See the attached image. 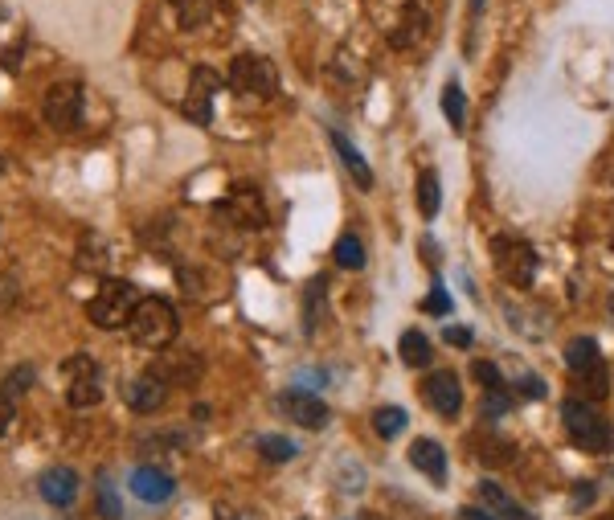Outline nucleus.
Listing matches in <instances>:
<instances>
[{"label":"nucleus","mask_w":614,"mask_h":520,"mask_svg":"<svg viewBox=\"0 0 614 520\" xmlns=\"http://www.w3.org/2000/svg\"><path fill=\"white\" fill-rule=\"evenodd\" d=\"M422 308H426L430 316H447V312H451V295H447V287H443V283H434Z\"/></svg>","instance_id":"33"},{"label":"nucleus","mask_w":614,"mask_h":520,"mask_svg":"<svg viewBox=\"0 0 614 520\" xmlns=\"http://www.w3.org/2000/svg\"><path fill=\"white\" fill-rule=\"evenodd\" d=\"M99 512H103L107 520H119V516H123V504H119V496L111 492V484H107V480L99 484Z\"/></svg>","instance_id":"35"},{"label":"nucleus","mask_w":614,"mask_h":520,"mask_svg":"<svg viewBox=\"0 0 614 520\" xmlns=\"http://www.w3.org/2000/svg\"><path fill=\"white\" fill-rule=\"evenodd\" d=\"M471 447H475L479 463H488V467H508V463L516 459V443H512V439H504V435H492V430H484V435H475V439H471Z\"/></svg>","instance_id":"18"},{"label":"nucleus","mask_w":614,"mask_h":520,"mask_svg":"<svg viewBox=\"0 0 614 520\" xmlns=\"http://www.w3.org/2000/svg\"><path fill=\"white\" fill-rule=\"evenodd\" d=\"M508 406H512V398L504 394V389H488V402H484V414L488 418H500Z\"/></svg>","instance_id":"36"},{"label":"nucleus","mask_w":614,"mask_h":520,"mask_svg":"<svg viewBox=\"0 0 614 520\" xmlns=\"http://www.w3.org/2000/svg\"><path fill=\"white\" fill-rule=\"evenodd\" d=\"M279 410H283L295 426H303V430H324V426L332 422L328 402H324L320 394H307V389H287V394L279 398Z\"/></svg>","instance_id":"10"},{"label":"nucleus","mask_w":614,"mask_h":520,"mask_svg":"<svg viewBox=\"0 0 614 520\" xmlns=\"http://www.w3.org/2000/svg\"><path fill=\"white\" fill-rule=\"evenodd\" d=\"M430 29H434L430 0H406V9H402V17H398V25H393V33H389V46L402 50V54H410V50H418L422 41L430 37Z\"/></svg>","instance_id":"7"},{"label":"nucleus","mask_w":614,"mask_h":520,"mask_svg":"<svg viewBox=\"0 0 614 520\" xmlns=\"http://www.w3.org/2000/svg\"><path fill=\"white\" fill-rule=\"evenodd\" d=\"M398 353H402V361H406L410 369H426V365L434 361V353H430V340H426L418 328L402 332V340H398Z\"/></svg>","instance_id":"22"},{"label":"nucleus","mask_w":614,"mask_h":520,"mask_svg":"<svg viewBox=\"0 0 614 520\" xmlns=\"http://www.w3.org/2000/svg\"><path fill=\"white\" fill-rule=\"evenodd\" d=\"M373 430H377L381 439H398L402 430H406V410L402 406H381L373 414Z\"/></svg>","instance_id":"25"},{"label":"nucleus","mask_w":614,"mask_h":520,"mask_svg":"<svg viewBox=\"0 0 614 520\" xmlns=\"http://www.w3.org/2000/svg\"><path fill=\"white\" fill-rule=\"evenodd\" d=\"M66 377H70V394H66V402H70L74 410H86V406H95V402L103 398L95 357H86V353L70 357V361H66Z\"/></svg>","instance_id":"9"},{"label":"nucleus","mask_w":614,"mask_h":520,"mask_svg":"<svg viewBox=\"0 0 614 520\" xmlns=\"http://www.w3.org/2000/svg\"><path fill=\"white\" fill-rule=\"evenodd\" d=\"M254 447H258V455L267 459V463H287V459H295V443H287V439H279V435H258Z\"/></svg>","instance_id":"28"},{"label":"nucleus","mask_w":614,"mask_h":520,"mask_svg":"<svg viewBox=\"0 0 614 520\" xmlns=\"http://www.w3.org/2000/svg\"><path fill=\"white\" fill-rule=\"evenodd\" d=\"M610 316H614V295H610Z\"/></svg>","instance_id":"40"},{"label":"nucleus","mask_w":614,"mask_h":520,"mask_svg":"<svg viewBox=\"0 0 614 520\" xmlns=\"http://www.w3.org/2000/svg\"><path fill=\"white\" fill-rule=\"evenodd\" d=\"M459 520H500L496 512H488V508H463L459 512Z\"/></svg>","instance_id":"39"},{"label":"nucleus","mask_w":614,"mask_h":520,"mask_svg":"<svg viewBox=\"0 0 614 520\" xmlns=\"http://www.w3.org/2000/svg\"><path fill=\"white\" fill-rule=\"evenodd\" d=\"M332 144H336V152H340V160H344V168H348V177H353L361 189H373V172H369V164H365V156L348 144L340 132H332Z\"/></svg>","instance_id":"21"},{"label":"nucleus","mask_w":614,"mask_h":520,"mask_svg":"<svg viewBox=\"0 0 614 520\" xmlns=\"http://www.w3.org/2000/svg\"><path fill=\"white\" fill-rule=\"evenodd\" d=\"M316 316H324V279H312L307 283V299H303V324L307 332H316Z\"/></svg>","instance_id":"29"},{"label":"nucleus","mask_w":614,"mask_h":520,"mask_svg":"<svg viewBox=\"0 0 614 520\" xmlns=\"http://www.w3.org/2000/svg\"><path fill=\"white\" fill-rule=\"evenodd\" d=\"M471 373H475V381L484 385V389H508V385H504V373L496 369V361H475Z\"/></svg>","instance_id":"31"},{"label":"nucleus","mask_w":614,"mask_h":520,"mask_svg":"<svg viewBox=\"0 0 614 520\" xmlns=\"http://www.w3.org/2000/svg\"><path fill=\"white\" fill-rule=\"evenodd\" d=\"M230 91L242 95V99H271L279 91V74L271 66V58H262V54H238L230 62Z\"/></svg>","instance_id":"5"},{"label":"nucleus","mask_w":614,"mask_h":520,"mask_svg":"<svg viewBox=\"0 0 614 520\" xmlns=\"http://www.w3.org/2000/svg\"><path fill=\"white\" fill-rule=\"evenodd\" d=\"M410 463H414L422 475H430L434 484L447 480V451L438 447L434 439H414V443H410Z\"/></svg>","instance_id":"16"},{"label":"nucleus","mask_w":614,"mask_h":520,"mask_svg":"<svg viewBox=\"0 0 614 520\" xmlns=\"http://www.w3.org/2000/svg\"><path fill=\"white\" fill-rule=\"evenodd\" d=\"M422 394H426V406L443 418H455L463 410V389H459V377L451 369H434L426 373L422 381Z\"/></svg>","instance_id":"11"},{"label":"nucleus","mask_w":614,"mask_h":520,"mask_svg":"<svg viewBox=\"0 0 614 520\" xmlns=\"http://www.w3.org/2000/svg\"><path fill=\"white\" fill-rule=\"evenodd\" d=\"M172 5H177L181 29H201L209 21V13H213V0H172Z\"/></svg>","instance_id":"24"},{"label":"nucleus","mask_w":614,"mask_h":520,"mask_svg":"<svg viewBox=\"0 0 614 520\" xmlns=\"http://www.w3.org/2000/svg\"><path fill=\"white\" fill-rule=\"evenodd\" d=\"M475 492H479V504H484L488 512H496L500 520H533V516L524 512V508H520V504H516V500H512L496 480H479Z\"/></svg>","instance_id":"17"},{"label":"nucleus","mask_w":614,"mask_h":520,"mask_svg":"<svg viewBox=\"0 0 614 520\" xmlns=\"http://www.w3.org/2000/svg\"><path fill=\"white\" fill-rule=\"evenodd\" d=\"M443 115L451 119V127H455V132H459L463 123H467V103H463L459 82H447V86H443Z\"/></svg>","instance_id":"30"},{"label":"nucleus","mask_w":614,"mask_h":520,"mask_svg":"<svg viewBox=\"0 0 614 520\" xmlns=\"http://www.w3.org/2000/svg\"><path fill=\"white\" fill-rule=\"evenodd\" d=\"M602 361V353H598V340L594 336H574V340H569L565 344V369L569 373H586V369H594Z\"/></svg>","instance_id":"19"},{"label":"nucleus","mask_w":614,"mask_h":520,"mask_svg":"<svg viewBox=\"0 0 614 520\" xmlns=\"http://www.w3.org/2000/svg\"><path fill=\"white\" fill-rule=\"evenodd\" d=\"M516 394H524L529 402H541L549 394V385L541 377H533V373H524V377H516Z\"/></svg>","instance_id":"34"},{"label":"nucleus","mask_w":614,"mask_h":520,"mask_svg":"<svg viewBox=\"0 0 614 520\" xmlns=\"http://www.w3.org/2000/svg\"><path fill=\"white\" fill-rule=\"evenodd\" d=\"M492 263H496V275L508 283V287H533L537 283V250L524 242V238H508V234H496L492 238Z\"/></svg>","instance_id":"3"},{"label":"nucleus","mask_w":614,"mask_h":520,"mask_svg":"<svg viewBox=\"0 0 614 520\" xmlns=\"http://www.w3.org/2000/svg\"><path fill=\"white\" fill-rule=\"evenodd\" d=\"M561 422L569 430V439H574L582 451H594V455L614 451V426L594 410L590 398H569L561 406Z\"/></svg>","instance_id":"2"},{"label":"nucleus","mask_w":614,"mask_h":520,"mask_svg":"<svg viewBox=\"0 0 614 520\" xmlns=\"http://www.w3.org/2000/svg\"><path fill=\"white\" fill-rule=\"evenodd\" d=\"M438 205H443V181H438L434 168H426V172H418V213L430 222V218H438Z\"/></svg>","instance_id":"20"},{"label":"nucleus","mask_w":614,"mask_h":520,"mask_svg":"<svg viewBox=\"0 0 614 520\" xmlns=\"http://www.w3.org/2000/svg\"><path fill=\"white\" fill-rule=\"evenodd\" d=\"M29 385H33V369H29V365H17V369H13L9 377H5V385H0V389H5V394H9L13 402H17V398L25 394Z\"/></svg>","instance_id":"32"},{"label":"nucleus","mask_w":614,"mask_h":520,"mask_svg":"<svg viewBox=\"0 0 614 520\" xmlns=\"http://www.w3.org/2000/svg\"><path fill=\"white\" fill-rule=\"evenodd\" d=\"M107 246H103V238L99 234H82V242H78V267H86V271H103L107 263Z\"/></svg>","instance_id":"26"},{"label":"nucleus","mask_w":614,"mask_h":520,"mask_svg":"<svg viewBox=\"0 0 614 520\" xmlns=\"http://www.w3.org/2000/svg\"><path fill=\"white\" fill-rule=\"evenodd\" d=\"M136 303H140V291L131 287V283H123V279H103V283H99V295L91 299V308H86V312H91V324L115 332V328H127L131 312H136Z\"/></svg>","instance_id":"4"},{"label":"nucleus","mask_w":614,"mask_h":520,"mask_svg":"<svg viewBox=\"0 0 614 520\" xmlns=\"http://www.w3.org/2000/svg\"><path fill=\"white\" fill-rule=\"evenodd\" d=\"M217 86H222V74H217L213 66H197V70L189 74V91H185V103H181V111H185V119H189V123L209 127Z\"/></svg>","instance_id":"8"},{"label":"nucleus","mask_w":614,"mask_h":520,"mask_svg":"<svg viewBox=\"0 0 614 520\" xmlns=\"http://www.w3.org/2000/svg\"><path fill=\"white\" fill-rule=\"evenodd\" d=\"M82 86L78 82H54L46 99H41V115H46V123L54 127V132H78V123H82Z\"/></svg>","instance_id":"6"},{"label":"nucleus","mask_w":614,"mask_h":520,"mask_svg":"<svg viewBox=\"0 0 614 520\" xmlns=\"http://www.w3.org/2000/svg\"><path fill=\"white\" fill-rule=\"evenodd\" d=\"M332 258H336V267L344 271H365V246L357 234H340L336 246H332Z\"/></svg>","instance_id":"23"},{"label":"nucleus","mask_w":614,"mask_h":520,"mask_svg":"<svg viewBox=\"0 0 614 520\" xmlns=\"http://www.w3.org/2000/svg\"><path fill=\"white\" fill-rule=\"evenodd\" d=\"M0 172H5V160H0Z\"/></svg>","instance_id":"41"},{"label":"nucleus","mask_w":614,"mask_h":520,"mask_svg":"<svg viewBox=\"0 0 614 520\" xmlns=\"http://www.w3.org/2000/svg\"><path fill=\"white\" fill-rule=\"evenodd\" d=\"M443 336H447V344H455V349H471V328H463V324L443 328Z\"/></svg>","instance_id":"38"},{"label":"nucleus","mask_w":614,"mask_h":520,"mask_svg":"<svg viewBox=\"0 0 614 520\" xmlns=\"http://www.w3.org/2000/svg\"><path fill=\"white\" fill-rule=\"evenodd\" d=\"M226 218L238 226V230H262L267 226V205H262V193L254 185H234L230 197H226Z\"/></svg>","instance_id":"12"},{"label":"nucleus","mask_w":614,"mask_h":520,"mask_svg":"<svg viewBox=\"0 0 614 520\" xmlns=\"http://www.w3.org/2000/svg\"><path fill=\"white\" fill-rule=\"evenodd\" d=\"M578 381H582V394H586L590 402H602V398L610 394V373H606V361H598L594 369L578 373Z\"/></svg>","instance_id":"27"},{"label":"nucleus","mask_w":614,"mask_h":520,"mask_svg":"<svg viewBox=\"0 0 614 520\" xmlns=\"http://www.w3.org/2000/svg\"><path fill=\"white\" fill-rule=\"evenodd\" d=\"M127 484H131V492H136L144 504H168L172 492H177V480H172L168 471H160V467H136Z\"/></svg>","instance_id":"15"},{"label":"nucleus","mask_w":614,"mask_h":520,"mask_svg":"<svg viewBox=\"0 0 614 520\" xmlns=\"http://www.w3.org/2000/svg\"><path fill=\"white\" fill-rule=\"evenodd\" d=\"M127 332H131V340H136L140 349L160 353V349H168V344L177 340L181 320H177V312H172L168 299L148 295V299L136 303V312H131V320H127Z\"/></svg>","instance_id":"1"},{"label":"nucleus","mask_w":614,"mask_h":520,"mask_svg":"<svg viewBox=\"0 0 614 520\" xmlns=\"http://www.w3.org/2000/svg\"><path fill=\"white\" fill-rule=\"evenodd\" d=\"M13 418H17V406H13V398L0 389V439L9 435V426H13Z\"/></svg>","instance_id":"37"},{"label":"nucleus","mask_w":614,"mask_h":520,"mask_svg":"<svg viewBox=\"0 0 614 520\" xmlns=\"http://www.w3.org/2000/svg\"><path fill=\"white\" fill-rule=\"evenodd\" d=\"M78 471L74 467H46L37 475V492H41V500L46 504H54V508H70L74 500H78Z\"/></svg>","instance_id":"13"},{"label":"nucleus","mask_w":614,"mask_h":520,"mask_svg":"<svg viewBox=\"0 0 614 520\" xmlns=\"http://www.w3.org/2000/svg\"><path fill=\"white\" fill-rule=\"evenodd\" d=\"M164 402H168V381H164L156 369L140 373L136 381L127 385V406L136 410V414H156Z\"/></svg>","instance_id":"14"}]
</instances>
